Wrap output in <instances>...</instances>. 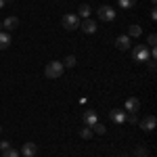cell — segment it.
Segmentation results:
<instances>
[{
    "label": "cell",
    "mask_w": 157,
    "mask_h": 157,
    "mask_svg": "<svg viewBox=\"0 0 157 157\" xmlns=\"http://www.w3.org/2000/svg\"><path fill=\"white\" fill-rule=\"evenodd\" d=\"M132 57L138 61V63H147V61H151L149 46H145V44H140V46H134V48H132Z\"/></svg>",
    "instance_id": "obj_3"
},
{
    "label": "cell",
    "mask_w": 157,
    "mask_h": 157,
    "mask_svg": "<svg viewBox=\"0 0 157 157\" xmlns=\"http://www.w3.org/2000/svg\"><path fill=\"white\" fill-rule=\"evenodd\" d=\"M38 153V145L36 143H25L23 147H21V155L23 157H34Z\"/></svg>",
    "instance_id": "obj_8"
},
{
    "label": "cell",
    "mask_w": 157,
    "mask_h": 157,
    "mask_svg": "<svg viewBox=\"0 0 157 157\" xmlns=\"http://www.w3.org/2000/svg\"><path fill=\"white\" fill-rule=\"evenodd\" d=\"M80 136H82L84 140H90V138L94 136V132H92V128H90V126H82V128H80Z\"/></svg>",
    "instance_id": "obj_16"
},
{
    "label": "cell",
    "mask_w": 157,
    "mask_h": 157,
    "mask_svg": "<svg viewBox=\"0 0 157 157\" xmlns=\"http://www.w3.org/2000/svg\"><path fill=\"white\" fill-rule=\"evenodd\" d=\"M155 126H157V117H155V115H147L145 120L140 121V128H143L145 132H153Z\"/></svg>",
    "instance_id": "obj_6"
},
{
    "label": "cell",
    "mask_w": 157,
    "mask_h": 157,
    "mask_svg": "<svg viewBox=\"0 0 157 157\" xmlns=\"http://www.w3.org/2000/svg\"><path fill=\"white\" fill-rule=\"evenodd\" d=\"M117 2H120L121 9H132L134 4H136V0H117Z\"/></svg>",
    "instance_id": "obj_19"
},
{
    "label": "cell",
    "mask_w": 157,
    "mask_h": 157,
    "mask_svg": "<svg viewBox=\"0 0 157 157\" xmlns=\"http://www.w3.org/2000/svg\"><path fill=\"white\" fill-rule=\"evenodd\" d=\"M115 157H120V155H115Z\"/></svg>",
    "instance_id": "obj_28"
},
{
    "label": "cell",
    "mask_w": 157,
    "mask_h": 157,
    "mask_svg": "<svg viewBox=\"0 0 157 157\" xmlns=\"http://www.w3.org/2000/svg\"><path fill=\"white\" fill-rule=\"evenodd\" d=\"M63 63L61 61H50L48 65L44 67V75L48 78V80H57V78H61L63 75Z\"/></svg>",
    "instance_id": "obj_1"
},
{
    "label": "cell",
    "mask_w": 157,
    "mask_h": 157,
    "mask_svg": "<svg viewBox=\"0 0 157 157\" xmlns=\"http://www.w3.org/2000/svg\"><path fill=\"white\" fill-rule=\"evenodd\" d=\"M128 38H138V36H143V27L140 25H136V23H132L130 27H128V34H126Z\"/></svg>",
    "instance_id": "obj_14"
},
{
    "label": "cell",
    "mask_w": 157,
    "mask_h": 157,
    "mask_svg": "<svg viewBox=\"0 0 157 157\" xmlns=\"http://www.w3.org/2000/svg\"><path fill=\"white\" fill-rule=\"evenodd\" d=\"M0 132H2V126H0Z\"/></svg>",
    "instance_id": "obj_27"
},
{
    "label": "cell",
    "mask_w": 157,
    "mask_h": 157,
    "mask_svg": "<svg viewBox=\"0 0 157 157\" xmlns=\"http://www.w3.org/2000/svg\"><path fill=\"white\" fill-rule=\"evenodd\" d=\"M138 109H140V101L136 97H130L126 101V111H128V113H136Z\"/></svg>",
    "instance_id": "obj_11"
},
{
    "label": "cell",
    "mask_w": 157,
    "mask_h": 157,
    "mask_svg": "<svg viewBox=\"0 0 157 157\" xmlns=\"http://www.w3.org/2000/svg\"><path fill=\"white\" fill-rule=\"evenodd\" d=\"M80 29L84 32V34H97V23L92 21V19H84V21H80Z\"/></svg>",
    "instance_id": "obj_7"
},
{
    "label": "cell",
    "mask_w": 157,
    "mask_h": 157,
    "mask_svg": "<svg viewBox=\"0 0 157 157\" xmlns=\"http://www.w3.org/2000/svg\"><path fill=\"white\" fill-rule=\"evenodd\" d=\"M2 157H19V151H15V149H6V151H2Z\"/></svg>",
    "instance_id": "obj_20"
},
{
    "label": "cell",
    "mask_w": 157,
    "mask_h": 157,
    "mask_svg": "<svg viewBox=\"0 0 157 157\" xmlns=\"http://www.w3.org/2000/svg\"><path fill=\"white\" fill-rule=\"evenodd\" d=\"M90 13H92V9H90L88 4H80V9H78V17H82V19H90Z\"/></svg>",
    "instance_id": "obj_15"
},
{
    "label": "cell",
    "mask_w": 157,
    "mask_h": 157,
    "mask_svg": "<svg viewBox=\"0 0 157 157\" xmlns=\"http://www.w3.org/2000/svg\"><path fill=\"white\" fill-rule=\"evenodd\" d=\"M147 44H149V48H155V44H157V36L155 34H151V36L147 38Z\"/></svg>",
    "instance_id": "obj_21"
},
{
    "label": "cell",
    "mask_w": 157,
    "mask_h": 157,
    "mask_svg": "<svg viewBox=\"0 0 157 157\" xmlns=\"http://www.w3.org/2000/svg\"><path fill=\"white\" fill-rule=\"evenodd\" d=\"M61 25L65 27V29H80V17L78 15H73V13H67V15H63V19H61Z\"/></svg>",
    "instance_id": "obj_2"
},
{
    "label": "cell",
    "mask_w": 157,
    "mask_h": 157,
    "mask_svg": "<svg viewBox=\"0 0 157 157\" xmlns=\"http://www.w3.org/2000/svg\"><path fill=\"white\" fill-rule=\"evenodd\" d=\"M109 117H111L113 124L121 126V124L126 121V111H124V109H111V111H109Z\"/></svg>",
    "instance_id": "obj_5"
},
{
    "label": "cell",
    "mask_w": 157,
    "mask_h": 157,
    "mask_svg": "<svg viewBox=\"0 0 157 157\" xmlns=\"http://www.w3.org/2000/svg\"><path fill=\"white\" fill-rule=\"evenodd\" d=\"M0 149H2V151H6V149H11V143H6V140H2V143H0Z\"/></svg>",
    "instance_id": "obj_24"
},
{
    "label": "cell",
    "mask_w": 157,
    "mask_h": 157,
    "mask_svg": "<svg viewBox=\"0 0 157 157\" xmlns=\"http://www.w3.org/2000/svg\"><path fill=\"white\" fill-rule=\"evenodd\" d=\"M61 63H63V67H75L78 59H75L73 55H69V57H65V61H61Z\"/></svg>",
    "instance_id": "obj_17"
},
{
    "label": "cell",
    "mask_w": 157,
    "mask_h": 157,
    "mask_svg": "<svg viewBox=\"0 0 157 157\" xmlns=\"http://www.w3.org/2000/svg\"><path fill=\"white\" fill-rule=\"evenodd\" d=\"M126 120L130 121V124H136V121H138V115H136V113H126Z\"/></svg>",
    "instance_id": "obj_23"
},
{
    "label": "cell",
    "mask_w": 157,
    "mask_h": 157,
    "mask_svg": "<svg viewBox=\"0 0 157 157\" xmlns=\"http://www.w3.org/2000/svg\"><path fill=\"white\" fill-rule=\"evenodd\" d=\"M4 2H6V0H0V9H4Z\"/></svg>",
    "instance_id": "obj_26"
},
{
    "label": "cell",
    "mask_w": 157,
    "mask_h": 157,
    "mask_svg": "<svg viewBox=\"0 0 157 157\" xmlns=\"http://www.w3.org/2000/svg\"><path fill=\"white\" fill-rule=\"evenodd\" d=\"M149 155V151H147L145 147H138V149H136V157H147Z\"/></svg>",
    "instance_id": "obj_22"
},
{
    "label": "cell",
    "mask_w": 157,
    "mask_h": 157,
    "mask_svg": "<svg viewBox=\"0 0 157 157\" xmlns=\"http://www.w3.org/2000/svg\"><path fill=\"white\" fill-rule=\"evenodd\" d=\"M11 46V34L6 29H0V50H6Z\"/></svg>",
    "instance_id": "obj_12"
},
{
    "label": "cell",
    "mask_w": 157,
    "mask_h": 157,
    "mask_svg": "<svg viewBox=\"0 0 157 157\" xmlns=\"http://www.w3.org/2000/svg\"><path fill=\"white\" fill-rule=\"evenodd\" d=\"M151 19H157V9H155V6L151 9Z\"/></svg>",
    "instance_id": "obj_25"
},
{
    "label": "cell",
    "mask_w": 157,
    "mask_h": 157,
    "mask_svg": "<svg viewBox=\"0 0 157 157\" xmlns=\"http://www.w3.org/2000/svg\"><path fill=\"white\" fill-rule=\"evenodd\" d=\"M97 15H98V19H101V21H113V19H115V11H113L111 6H107V4L98 6Z\"/></svg>",
    "instance_id": "obj_4"
},
{
    "label": "cell",
    "mask_w": 157,
    "mask_h": 157,
    "mask_svg": "<svg viewBox=\"0 0 157 157\" xmlns=\"http://www.w3.org/2000/svg\"><path fill=\"white\" fill-rule=\"evenodd\" d=\"M115 46H117L120 50H128L130 46H132V38H128L126 34H124V36H120L117 40H115Z\"/></svg>",
    "instance_id": "obj_10"
},
{
    "label": "cell",
    "mask_w": 157,
    "mask_h": 157,
    "mask_svg": "<svg viewBox=\"0 0 157 157\" xmlns=\"http://www.w3.org/2000/svg\"><path fill=\"white\" fill-rule=\"evenodd\" d=\"M92 132H97V134H101V136H103V134L107 132V128H105V126H103L101 121H97V124L92 126Z\"/></svg>",
    "instance_id": "obj_18"
},
{
    "label": "cell",
    "mask_w": 157,
    "mask_h": 157,
    "mask_svg": "<svg viewBox=\"0 0 157 157\" xmlns=\"http://www.w3.org/2000/svg\"><path fill=\"white\" fill-rule=\"evenodd\" d=\"M17 27H19V19H17V17H6V19H4V21H2V29H17Z\"/></svg>",
    "instance_id": "obj_13"
},
{
    "label": "cell",
    "mask_w": 157,
    "mask_h": 157,
    "mask_svg": "<svg viewBox=\"0 0 157 157\" xmlns=\"http://www.w3.org/2000/svg\"><path fill=\"white\" fill-rule=\"evenodd\" d=\"M82 117H84V126H90V128H92V126L98 121L97 111H90V109H88V111H84V115H82Z\"/></svg>",
    "instance_id": "obj_9"
}]
</instances>
